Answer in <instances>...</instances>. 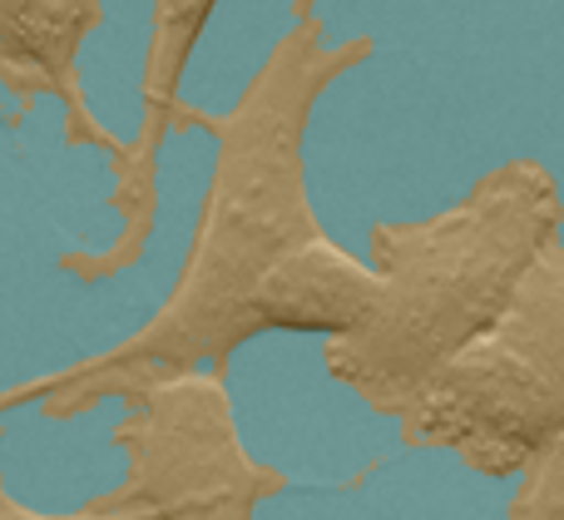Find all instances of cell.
Here are the masks:
<instances>
[{
  "label": "cell",
  "mask_w": 564,
  "mask_h": 520,
  "mask_svg": "<svg viewBox=\"0 0 564 520\" xmlns=\"http://www.w3.org/2000/svg\"><path fill=\"white\" fill-rule=\"evenodd\" d=\"M361 55L367 40L327 50L322 30H292L258 69L234 115L208 119L218 139V164L184 273L144 333L69 372V382L59 387L65 402H55L59 416L95 407L124 377L218 372L238 347L253 343L248 337L253 293L297 248L327 234L307 198L302 134L322 89Z\"/></svg>",
  "instance_id": "1"
},
{
  "label": "cell",
  "mask_w": 564,
  "mask_h": 520,
  "mask_svg": "<svg viewBox=\"0 0 564 520\" xmlns=\"http://www.w3.org/2000/svg\"><path fill=\"white\" fill-rule=\"evenodd\" d=\"M377 303V273L371 263L351 258L327 234L288 258L248 303V337L263 333H351Z\"/></svg>",
  "instance_id": "5"
},
{
  "label": "cell",
  "mask_w": 564,
  "mask_h": 520,
  "mask_svg": "<svg viewBox=\"0 0 564 520\" xmlns=\"http://www.w3.org/2000/svg\"><path fill=\"white\" fill-rule=\"evenodd\" d=\"M109 392L134 397L115 426L129 456L124 486L109 491L119 506L149 520H253L268 496L288 491V476L248 456L218 372L124 377Z\"/></svg>",
  "instance_id": "4"
},
{
  "label": "cell",
  "mask_w": 564,
  "mask_h": 520,
  "mask_svg": "<svg viewBox=\"0 0 564 520\" xmlns=\"http://www.w3.org/2000/svg\"><path fill=\"white\" fill-rule=\"evenodd\" d=\"M95 20L99 0H0V69L69 95L75 55Z\"/></svg>",
  "instance_id": "6"
},
{
  "label": "cell",
  "mask_w": 564,
  "mask_h": 520,
  "mask_svg": "<svg viewBox=\"0 0 564 520\" xmlns=\"http://www.w3.org/2000/svg\"><path fill=\"white\" fill-rule=\"evenodd\" d=\"M69 372H75V367H69ZM69 372H59V377H45V382H30V387H15V392H0V412H10V407L30 402V397H50V392H59V387L69 382Z\"/></svg>",
  "instance_id": "10"
},
{
  "label": "cell",
  "mask_w": 564,
  "mask_h": 520,
  "mask_svg": "<svg viewBox=\"0 0 564 520\" xmlns=\"http://www.w3.org/2000/svg\"><path fill=\"white\" fill-rule=\"evenodd\" d=\"M0 520H149V516L119 506L115 496H99V501H89L85 511H69V516H40V511H30V506H20L15 496L0 486Z\"/></svg>",
  "instance_id": "9"
},
{
  "label": "cell",
  "mask_w": 564,
  "mask_h": 520,
  "mask_svg": "<svg viewBox=\"0 0 564 520\" xmlns=\"http://www.w3.org/2000/svg\"><path fill=\"white\" fill-rule=\"evenodd\" d=\"M560 218L555 174L516 159L426 224H381L371 234L377 303L327 343L332 382L371 412L401 416L460 347L506 313L525 268L555 243Z\"/></svg>",
  "instance_id": "2"
},
{
  "label": "cell",
  "mask_w": 564,
  "mask_h": 520,
  "mask_svg": "<svg viewBox=\"0 0 564 520\" xmlns=\"http://www.w3.org/2000/svg\"><path fill=\"white\" fill-rule=\"evenodd\" d=\"M520 476L525 481L510 506V520H564V436H555Z\"/></svg>",
  "instance_id": "8"
},
{
  "label": "cell",
  "mask_w": 564,
  "mask_h": 520,
  "mask_svg": "<svg viewBox=\"0 0 564 520\" xmlns=\"http://www.w3.org/2000/svg\"><path fill=\"white\" fill-rule=\"evenodd\" d=\"M411 446L451 452L480 476L525 472L564 436V248L525 268L506 313L466 343L397 416Z\"/></svg>",
  "instance_id": "3"
},
{
  "label": "cell",
  "mask_w": 564,
  "mask_h": 520,
  "mask_svg": "<svg viewBox=\"0 0 564 520\" xmlns=\"http://www.w3.org/2000/svg\"><path fill=\"white\" fill-rule=\"evenodd\" d=\"M218 0H154V40H149V69H144V109H149V144L159 139V115L174 109L178 79L188 69L198 35Z\"/></svg>",
  "instance_id": "7"
}]
</instances>
